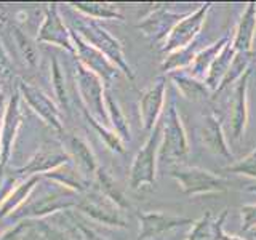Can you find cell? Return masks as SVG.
<instances>
[{
    "mask_svg": "<svg viewBox=\"0 0 256 240\" xmlns=\"http://www.w3.org/2000/svg\"><path fill=\"white\" fill-rule=\"evenodd\" d=\"M188 224H194L190 218L186 216H176V214H165V213H149L142 214V230H141V238H150V237H158L170 232L173 229H178Z\"/></svg>",
    "mask_w": 256,
    "mask_h": 240,
    "instance_id": "30bf717a",
    "label": "cell"
},
{
    "mask_svg": "<svg viewBox=\"0 0 256 240\" xmlns=\"http://www.w3.org/2000/svg\"><path fill=\"white\" fill-rule=\"evenodd\" d=\"M172 178L178 182L181 192L188 197L221 194L228 190V180L200 166L178 165L172 168Z\"/></svg>",
    "mask_w": 256,
    "mask_h": 240,
    "instance_id": "6da1fadb",
    "label": "cell"
},
{
    "mask_svg": "<svg viewBox=\"0 0 256 240\" xmlns=\"http://www.w3.org/2000/svg\"><path fill=\"white\" fill-rule=\"evenodd\" d=\"M228 213V208L221 210L218 214H214L210 210L205 212L204 216L194 221L186 240H221Z\"/></svg>",
    "mask_w": 256,
    "mask_h": 240,
    "instance_id": "9c48e42d",
    "label": "cell"
},
{
    "mask_svg": "<svg viewBox=\"0 0 256 240\" xmlns=\"http://www.w3.org/2000/svg\"><path fill=\"white\" fill-rule=\"evenodd\" d=\"M160 126L154 128V133L150 134L148 142L144 144V148L136 157V162L133 166V182L134 186H141V184H150L156 180V168H157V160H156V152L160 144Z\"/></svg>",
    "mask_w": 256,
    "mask_h": 240,
    "instance_id": "8992f818",
    "label": "cell"
},
{
    "mask_svg": "<svg viewBox=\"0 0 256 240\" xmlns=\"http://www.w3.org/2000/svg\"><path fill=\"white\" fill-rule=\"evenodd\" d=\"M252 60H253V53H236L234 60H232L230 68H229L228 76L224 77L218 93H221L222 90H226V88L230 86V85H236L238 80L242 78L248 70H250Z\"/></svg>",
    "mask_w": 256,
    "mask_h": 240,
    "instance_id": "2e32d148",
    "label": "cell"
},
{
    "mask_svg": "<svg viewBox=\"0 0 256 240\" xmlns=\"http://www.w3.org/2000/svg\"><path fill=\"white\" fill-rule=\"evenodd\" d=\"M248 192H252V194H256V182H253V184H248V186L245 188Z\"/></svg>",
    "mask_w": 256,
    "mask_h": 240,
    "instance_id": "ffe728a7",
    "label": "cell"
},
{
    "mask_svg": "<svg viewBox=\"0 0 256 240\" xmlns=\"http://www.w3.org/2000/svg\"><path fill=\"white\" fill-rule=\"evenodd\" d=\"M221 240H244V238H242V237H238V236H232V234H226V232H224L222 237H221Z\"/></svg>",
    "mask_w": 256,
    "mask_h": 240,
    "instance_id": "d6986e66",
    "label": "cell"
},
{
    "mask_svg": "<svg viewBox=\"0 0 256 240\" xmlns=\"http://www.w3.org/2000/svg\"><path fill=\"white\" fill-rule=\"evenodd\" d=\"M229 40H230L229 36H224V37L216 40V42L210 44L208 46L200 48V52L196 54L194 61L190 62L189 69H186V70L192 77H196L198 80H204V82H205V77L208 74V70H210L213 61L216 60V56L220 54V52L222 50L224 45H226Z\"/></svg>",
    "mask_w": 256,
    "mask_h": 240,
    "instance_id": "4fadbf2b",
    "label": "cell"
},
{
    "mask_svg": "<svg viewBox=\"0 0 256 240\" xmlns=\"http://www.w3.org/2000/svg\"><path fill=\"white\" fill-rule=\"evenodd\" d=\"M224 170L229 173L242 174V176H246V178L256 180V146L250 154H246L244 158L232 162L229 166L224 168Z\"/></svg>",
    "mask_w": 256,
    "mask_h": 240,
    "instance_id": "e0dca14e",
    "label": "cell"
},
{
    "mask_svg": "<svg viewBox=\"0 0 256 240\" xmlns=\"http://www.w3.org/2000/svg\"><path fill=\"white\" fill-rule=\"evenodd\" d=\"M240 218H242V230L253 232L256 229V204L240 206Z\"/></svg>",
    "mask_w": 256,
    "mask_h": 240,
    "instance_id": "ac0fdd59",
    "label": "cell"
},
{
    "mask_svg": "<svg viewBox=\"0 0 256 240\" xmlns=\"http://www.w3.org/2000/svg\"><path fill=\"white\" fill-rule=\"evenodd\" d=\"M165 90H166V78L158 77L149 90L144 93L141 100V117L146 130H152L157 124L165 102Z\"/></svg>",
    "mask_w": 256,
    "mask_h": 240,
    "instance_id": "ba28073f",
    "label": "cell"
},
{
    "mask_svg": "<svg viewBox=\"0 0 256 240\" xmlns=\"http://www.w3.org/2000/svg\"><path fill=\"white\" fill-rule=\"evenodd\" d=\"M250 74H246L234 85V94L230 101V110H229V128L230 134L236 141H240L245 136L246 126H248V84H250Z\"/></svg>",
    "mask_w": 256,
    "mask_h": 240,
    "instance_id": "277c9868",
    "label": "cell"
},
{
    "mask_svg": "<svg viewBox=\"0 0 256 240\" xmlns=\"http://www.w3.org/2000/svg\"><path fill=\"white\" fill-rule=\"evenodd\" d=\"M253 237H254V238H256V229H254V230H253Z\"/></svg>",
    "mask_w": 256,
    "mask_h": 240,
    "instance_id": "44dd1931",
    "label": "cell"
},
{
    "mask_svg": "<svg viewBox=\"0 0 256 240\" xmlns=\"http://www.w3.org/2000/svg\"><path fill=\"white\" fill-rule=\"evenodd\" d=\"M168 76H170L172 82L178 88L180 94L188 101H202L213 94L204 80L192 77L188 70H174L170 72Z\"/></svg>",
    "mask_w": 256,
    "mask_h": 240,
    "instance_id": "8fae6325",
    "label": "cell"
},
{
    "mask_svg": "<svg viewBox=\"0 0 256 240\" xmlns=\"http://www.w3.org/2000/svg\"><path fill=\"white\" fill-rule=\"evenodd\" d=\"M236 53L237 52L234 50V46H232L230 40H229V42L224 45L222 50L220 52V54L216 56V60L213 61L212 68H210V70H208V74L205 77V85L210 88L212 93H218L224 77L228 76L229 68H230L232 60H234Z\"/></svg>",
    "mask_w": 256,
    "mask_h": 240,
    "instance_id": "5bb4252c",
    "label": "cell"
},
{
    "mask_svg": "<svg viewBox=\"0 0 256 240\" xmlns=\"http://www.w3.org/2000/svg\"><path fill=\"white\" fill-rule=\"evenodd\" d=\"M212 10V4L206 2L204 5H200L196 12H190L184 14V18L176 24L173 30L170 32V36L165 38L162 50L166 53H172L176 50H181V48H186L197 42V37L200 36L206 16Z\"/></svg>",
    "mask_w": 256,
    "mask_h": 240,
    "instance_id": "3957f363",
    "label": "cell"
},
{
    "mask_svg": "<svg viewBox=\"0 0 256 240\" xmlns=\"http://www.w3.org/2000/svg\"><path fill=\"white\" fill-rule=\"evenodd\" d=\"M200 141H202L204 148L212 152L213 156L222 157L226 160H234V154L229 148V142L224 133V128L221 124V118L214 114H206L202 118V125H200Z\"/></svg>",
    "mask_w": 256,
    "mask_h": 240,
    "instance_id": "5b68a950",
    "label": "cell"
},
{
    "mask_svg": "<svg viewBox=\"0 0 256 240\" xmlns=\"http://www.w3.org/2000/svg\"><path fill=\"white\" fill-rule=\"evenodd\" d=\"M256 38V2L246 4L230 44L237 53H253Z\"/></svg>",
    "mask_w": 256,
    "mask_h": 240,
    "instance_id": "52a82bcc",
    "label": "cell"
},
{
    "mask_svg": "<svg viewBox=\"0 0 256 240\" xmlns=\"http://www.w3.org/2000/svg\"><path fill=\"white\" fill-rule=\"evenodd\" d=\"M186 13H173L166 10L165 6H160L158 10L150 16V18L142 24V28L148 30V34L152 36L156 40H165L173 28L178 24Z\"/></svg>",
    "mask_w": 256,
    "mask_h": 240,
    "instance_id": "7c38bea8",
    "label": "cell"
},
{
    "mask_svg": "<svg viewBox=\"0 0 256 240\" xmlns=\"http://www.w3.org/2000/svg\"><path fill=\"white\" fill-rule=\"evenodd\" d=\"M160 156L172 160H186L189 156V138L176 104L172 102L164 118V132L160 138Z\"/></svg>",
    "mask_w": 256,
    "mask_h": 240,
    "instance_id": "7a4b0ae2",
    "label": "cell"
},
{
    "mask_svg": "<svg viewBox=\"0 0 256 240\" xmlns=\"http://www.w3.org/2000/svg\"><path fill=\"white\" fill-rule=\"evenodd\" d=\"M200 52V45L197 42H194L192 45L181 48V50H176L168 53V56L165 58V61L162 62V70L165 72H174V70H186L189 69L190 62L194 61L196 54Z\"/></svg>",
    "mask_w": 256,
    "mask_h": 240,
    "instance_id": "9a60e30c",
    "label": "cell"
}]
</instances>
